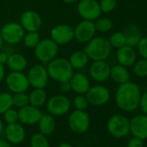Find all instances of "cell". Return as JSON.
<instances>
[{"label":"cell","instance_id":"9","mask_svg":"<svg viewBox=\"0 0 147 147\" xmlns=\"http://www.w3.org/2000/svg\"><path fill=\"white\" fill-rule=\"evenodd\" d=\"M4 42L8 44H18L23 41L25 30L19 23L10 22L5 24L0 30Z\"/></svg>","mask_w":147,"mask_h":147},{"label":"cell","instance_id":"49","mask_svg":"<svg viewBox=\"0 0 147 147\" xmlns=\"http://www.w3.org/2000/svg\"><path fill=\"white\" fill-rule=\"evenodd\" d=\"M76 147H88V146H87V145H78Z\"/></svg>","mask_w":147,"mask_h":147},{"label":"cell","instance_id":"13","mask_svg":"<svg viewBox=\"0 0 147 147\" xmlns=\"http://www.w3.org/2000/svg\"><path fill=\"white\" fill-rule=\"evenodd\" d=\"M51 39L57 45H66L75 39L74 28L68 24H59L50 31Z\"/></svg>","mask_w":147,"mask_h":147},{"label":"cell","instance_id":"23","mask_svg":"<svg viewBox=\"0 0 147 147\" xmlns=\"http://www.w3.org/2000/svg\"><path fill=\"white\" fill-rule=\"evenodd\" d=\"M110 78L113 82L119 85L130 81V72L126 67L117 64L111 67Z\"/></svg>","mask_w":147,"mask_h":147},{"label":"cell","instance_id":"4","mask_svg":"<svg viewBox=\"0 0 147 147\" xmlns=\"http://www.w3.org/2000/svg\"><path fill=\"white\" fill-rule=\"evenodd\" d=\"M34 54L38 61L42 64H48L57 56L58 45L51 38L40 40L34 48Z\"/></svg>","mask_w":147,"mask_h":147},{"label":"cell","instance_id":"28","mask_svg":"<svg viewBox=\"0 0 147 147\" xmlns=\"http://www.w3.org/2000/svg\"><path fill=\"white\" fill-rule=\"evenodd\" d=\"M132 72L137 77L143 78L147 76V59L141 58L137 60L132 65Z\"/></svg>","mask_w":147,"mask_h":147},{"label":"cell","instance_id":"47","mask_svg":"<svg viewBox=\"0 0 147 147\" xmlns=\"http://www.w3.org/2000/svg\"><path fill=\"white\" fill-rule=\"evenodd\" d=\"M62 1L65 3V4H67V5H72L74 3H76L77 0H62Z\"/></svg>","mask_w":147,"mask_h":147},{"label":"cell","instance_id":"21","mask_svg":"<svg viewBox=\"0 0 147 147\" xmlns=\"http://www.w3.org/2000/svg\"><path fill=\"white\" fill-rule=\"evenodd\" d=\"M116 59L119 64L126 67H132L134 62L137 61V53L134 48L128 45H125L117 49Z\"/></svg>","mask_w":147,"mask_h":147},{"label":"cell","instance_id":"1","mask_svg":"<svg viewBox=\"0 0 147 147\" xmlns=\"http://www.w3.org/2000/svg\"><path fill=\"white\" fill-rule=\"evenodd\" d=\"M140 97L139 87L136 83L128 81L119 85L115 93V102L122 111L133 112L139 107Z\"/></svg>","mask_w":147,"mask_h":147},{"label":"cell","instance_id":"5","mask_svg":"<svg viewBox=\"0 0 147 147\" xmlns=\"http://www.w3.org/2000/svg\"><path fill=\"white\" fill-rule=\"evenodd\" d=\"M107 129L113 137L116 138H124L130 132V120L122 114H114L109 118Z\"/></svg>","mask_w":147,"mask_h":147},{"label":"cell","instance_id":"45","mask_svg":"<svg viewBox=\"0 0 147 147\" xmlns=\"http://www.w3.org/2000/svg\"><path fill=\"white\" fill-rule=\"evenodd\" d=\"M4 122H3V119L0 118V136H1V134L4 132Z\"/></svg>","mask_w":147,"mask_h":147},{"label":"cell","instance_id":"20","mask_svg":"<svg viewBox=\"0 0 147 147\" xmlns=\"http://www.w3.org/2000/svg\"><path fill=\"white\" fill-rule=\"evenodd\" d=\"M71 90L77 94H86L91 87L89 78L82 73L73 74L69 80Z\"/></svg>","mask_w":147,"mask_h":147},{"label":"cell","instance_id":"37","mask_svg":"<svg viewBox=\"0 0 147 147\" xmlns=\"http://www.w3.org/2000/svg\"><path fill=\"white\" fill-rule=\"evenodd\" d=\"M4 120L5 122L8 124H13L16 122H18V110L11 107L8 109L4 114Z\"/></svg>","mask_w":147,"mask_h":147},{"label":"cell","instance_id":"36","mask_svg":"<svg viewBox=\"0 0 147 147\" xmlns=\"http://www.w3.org/2000/svg\"><path fill=\"white\" fill-rule=\"evenodd\" d=\"M99 5L101 12L110 13L116 8L117 1L116 0H100Z\"/></svg>","mask_w":147,"mask_h":147},{"label":"cell","instance_id":"27","mask_svg":"<svg viewBox=\"0 0 147 147\" xmlns=\"http://www.w3.org/2000/svg\"><path fill=\"white\" fill-rule=\"evenodd\" d=\"M125 41H126L125 45L135 48L142 37V33L138 26L130 25L127 28L126 31L125 32Z\"/></svg>","mask_w":147,"mask_h":147},{"label":"cell","instance_id":"17","mask_svg":"<svg viewBox=\"0 0 147 147\" xmlns=\"http://www.w3.org/2000/svg\"><path fill=\"white\" fill-rule=\"evenodd\" d=\"M4 132L6 140L11 144H21L24 140L26 136V131L24 125L18 122L8 124L7 126L4 129Z\"/></svg>","mask_w":147,"mask_h":147},{"label":"cell","instance_id":"8","mask_svg":"<svg viewBox=\"0 0 147 147\" xmlns=\"http://www.w3.org/2000/svg\"><path fill=\"white\" fill-rule=\"evenodd\" d=\"M27 78L30 86L32 88H44L49 80V76L46 66L42 63L33 65L28 71Z\"/></svg>","mask_w":147,"mask_h":147},{"label":"cell","instance_id":"48","mask_svg":"<svg viewBox=\"0 0 147 147\" xmlns=\"http://www.w3.org/2000/svg\"><path fill=\"white\" fill-rule=\"evenodd\" d=\"M3 44H4V41H3L2 36H1V32H0V50H1V49L3 47Z\"/></svg>","mask_w":147,"mask_h":147},{"label":"cell","instance_id":"10","mask_svg":"<svg viewBox=\"0 0 147 147\" xmlns=\"http://www.w3.org/2000/svg\"><path fill=\"white\" fill-rule=\"evenodd\" d=\"M5 79L8 89L13 94L26 92L30 88L27 75L24 72L11 71Z\"/></svg>","mask_w":147,"mask_h":147},{"label":"cell","instance_id":"44","mask_svg":"<svg viewBox=\"0 0 147 147\" xmlns=\"http://www.w3.org/2000/svg\"><path fill=\"white\" fill-rule=\"evenodd\" d=\"M0 147H12V144L6 139H0Z\"/></svg>","mask_w":147,"mask_h":147},{"label":"cell","instance_id":"32","mask_svg":"<svg viewBox=\"0 0 147 147\" xmlns=\"http://www.w3.org/2000/svg\"><path fill=\"white\" fill-rule=\"evenodd\" d=\"M13 107L12 94L8 92L0 93V115Z\"/></svg>","mask_w":147,"mask_h":147},{"label":"cell","instance_id":"33","mask_svg":"<svg viewBox=\"0 0 147 147\" xmlns=\"http://www.w3.org/2000/svg\"><path fill=\"white\" fill-rule=\"evenodd\" d=\"M30 144V147H50L47 136L41 132L35 133L31 137Z\"/></svg>","mask_w":147,"mask_h":147},{"label":"cell","instance_id":"24","mask_svg":"<svg viewBox=\"0 0 147 147\" xmlns=\"http://www.w3.org/2000/svg\"><path fill=\"white\" fill-rule=\"evenodd\" d=\"M6 65L11 69V71L24 72V70H25L28 66V61L24 55L15 53L9 55Z\"/></svg>","mask_w":147,"mask_h":147},{"label":"cell","instance_id":"30","mask_svg":"<svg viewBox=\"0 0 147 147\" xmlns=\"http://www.w3.org/2000/svg\"><path fill=\"white\" fill-rule=\"evenodd\" d=\"M95 30L100 33H107L110 31L113 26V22L108 18H99L95 21H94Z\"/></svg>","mask_w":147,"mask_h":147},{"label":"cell","instance_id":"39","mask_svg":"<svg viewBox=\"0 0 147 147\" xmlns=\"http://www.w3.org/2000/svg\"><path fill=\"white\" fill-rule=\"evenodd\" d=\"M126 147H144V140L139 138L133 137L128 141Z\"/></svg>","mask_w":147,"mask_h":147},{"label":"cell","instance_id":"3","mask_svg":"<svg viewBox=\"0 0 147 147\" xmlns=\"http://www.w3.org/2000/svg\"><path fill=\"white\" fill-rule=\"evenodd\" d=\"M86 44L84 51L93 61H106L111 55L112 47L108 40L103 36H94Z\"/></svg>","mask_w":147,"mask_h":147},{"label":"cell","instance_id":"22","mask_svg":"<svg viewBox=\"0 0 147 147\" xmlns=\"http://www.w3.org/2000/svg\"><path fill=\"white\" fill-rule=\"evenodd\" d=\"M37 125H38L39 132L46 136L52 134L55 131V127H56L55 119L54 116L49 113H44V114L42 113Z\"/></svg>","mask_w":147,"mask_h":147},{"label":"cell","instance_id":"7","mask_svg":"<svg viewBox=\"0 0 147 147\" xmlns=\"http://www.w3.org/2000/svg\"><path fill=\"white\" fill-rule=\"evenodd\" d=\"M72 101L63 94H56L47 100L46 108L49 114L54 117L66 115L71 108Z\"/></svg>","mask_w":147,"mask_h":147},{"label":"cell","instance_id":"29","mask_svg":"<svg viewBox=\"0 0 147 147\" xmlns=\"http://www.w3.org/2000/svg\"><path fill=\"white\" fill-rule=\"evenodd\" d=\"M40 34L38 31H28L24 34L23 38V42L25 47L30 49H34L37 43L40 42Z\"/></svg>","mask_w":147,"mask_h":147},{"label":"cell","instance_id":"6","mask_svg":"<svg viewBox=\"0 0 147 147\" xmlns=\"http://www.w3.org/2000/svg\"><path fill=\"white\" fill-rule=\"evenodd\" d=\"M67 124L70 130L76 134H83L87 132L90 126V117L86 111L75 110L67 119Z\"/></svg>","mask_w":147,"mask_h":147},{"label":"cell","instance_id":"40","mask_svg":"<svg viewBox=\"0 0 147 147\" xmlns=\"http://www.w3.org/2000/svg\"><path fill=\"white\" fill-rule=\"evenodd\" d=\"M139 107L143 113L147 115V91L144 92L143 94H141L140 101H139Z\"/></svg>","mask_w":147,"mask_h":147},{"label":"cell","instance_id":"31","mask_svg":"<svg viewBox=\"0 0 147 147\" xmlns=\"http://www.w3.org/2000/svg\"><path fill=\"white\" fill-rule=\"evenodd\" d=\"M108 42H109L112 48H114L117 49L125 46V42H126L125 33L120 32V31H117V32L113 33L109 37Z\"/></svg>","mask_w":147,"mask_h":147},{"label":"cell","instance_id":"2","mask_svg":"<svg viewBox=\"0 0 147 147\" xmlns=\"http://www.w3.org/2000/svg\"><path fill=\"white\" fill-rule=\"evenodd\" d=\"M46 67L49 78L59 83L69 81L74 74L68 60L61 57H55L47 64Z\"/></svg>","mask_w":147,"mask_h":147},{"label":"cell","instance_id":"43","mask_svg":"<svg viewBox=\"0 0 147 147\" xmlns=\"http://www.w3.org/2000/svg\"><path fill=\"white\" fill-rule=\"evenodd\" d=\"M5 78V65L0 63V83H1Z\"/></svg>","mask_w":147,"mask_h":147},{"label":"cell","instance_id":"12","mask_svg":"<svg viewBox=\"0 0 147 147\" xmlns=\"http://www.w3.org/2000/svg\"><path fill=\"white\" fill-rule=\"evenodd\" d=\"M85 95L89 105L94 107H101L108 102L110 99V91L105 86L95 85L90 87Z\"/></svg>","mask_w":147,"mask_h":147},{"label":"cell","instance_id":"46","mask_svg":"<svg viewBox=\"0 0 147 147\" xmlns=\"http://www.w3.org/2000/svg\"><path fill=\"white\" fill-rule=\"evenodd\" d=\"M57 147H73V146L70 144H68V143H61Z\"/></svg>","mask_w":147,"mask_h":147},{"label":"cell","instance_id":"16","mask_svg":"<svg viewBox=\"0 0 147 147\" xmlns=\"http://www.w3.org/2000/svg\"><path fill=\"white\" fill-rule=\"evenodd\" d=\"M42 115L40 108L31 105H27L18 110V121L22 125H33L38 123L41 116Z\"/></svg>","mask_w":147,"mask_h":147},{"label":"cell","instance_id":"42","mask_svg":"<svg viewBox=\"0 0 147 147\" xmlns=\"http://www.w3.org/2000/svg\"><path fill=\"white\" fill-rule=\"evenodd\" d=\"M8 57H9V55L6 52L0 51V63L5 65L8 61Z\"/></svg>","mask_w":147,"mask_h":147},{"label":"cell","instance_id":"15","mask_svg":"<svg viewBox=\"0 0 147 147\" xmlns=\"http://www.w3.org/2000/svg\"><path fill=\"white\" fill-rule=\"evenodd\" d=\"M111 67L107 61H94L89 67V75L96 82H105L110 78Z\"/></svg>","mask_w":147,"mask_h":147},{"label":"cell","instance_id":"19","mask_svg":"<svg viewBox=\"0 0 147 147\" xmlns=\"http://www.w3.org/2000/svg\"><path fill=\"white\" fill-rule=\"evenodd\" d=\"M130 132L143 140L147 138V115L138 114L130 119Z\"/></svg>","mask_w":147,"mask_h":147},{"label":"cell","instance_id":"18","mask_svg":"<svg viewBox=\"0 0 147 147\" xmlns=\"http://www.w3.org/2000/svg\"><path fill=\"white\" fill-rule=\"evenodd\" d=\"M19 24L25 31H38L42 26L40 15L34 11H26L22 13Z\"/></svg>","mask_w":147,"mask_h":147},{"label":"cell","instance_id":"38","mask_svg":"<svg viewBox=\"0 0 147 147\" xmlns=\"http://www.w3.org/2000/svg\"><path fill=\"white\" fill-rule=\"evenodd\" d=\"M136 47L139 55L142 58L147 59V36H142Z\"/></svg>","mask_w":147,"mask_h":147},{"label":"cell","instance_id":"35","mask_svg":"<svg viewBox=\"0 0 147 147\" xmlns=\"http://www.w3.org/2000/svg\"><path fill=\"white\" fill-rule=\"evenodd\" d=\"M72 105L76 110L86 111L89 106V103L85 94H77L74 97L72 100Z\"/></svg>","mask_w":147,"mask_h":147},{"label":"cell","instance_id":"26","mask_svg":"<svg viewBox=\"0 0 147 147\" xmlns=\"http://www.w3.org/2000/svg\"><path fill=\"white\" fill-rule=\"evenodd\" d=\"M30 105L36 107H42L47 102V94L44 88H34L29 94Z\"/></svg>","mask_w":147,"mask_h":147},{"label":"cell","instance_id":"41","mask_svg":"<svg viewBox=\"0 0 147 147\" xmlns=\"http://www.w3.org/2000/svg\"><path fill=\"white\" fill-rule=\"evenodd\" d=\"M59 88H60V91L62 94H67V93H69L71 91V86H70L69 81L60 82Z\"/></svg>","mask_w":147,"mask_h":147},{"label":"cell","instance_id":"25","mask_svg":"<svg viewBox=\"0 0 147 147\" xmlns=\"http://www.w3.org/2000/svg\"><path fill=\"white\" fill-rule=\"evenodd\" d=\"M89 58L84 50H76L70 55L68 61L73 69H82L88 63Z\"/></svg>","mask_w":147,"mask_h":147},{"label":"cell","instance_id":"11","mask_svg":"<svg viewBox=\"0 0 147 147\" xmlns=\"http://www.w3.org/2000/svg\"><path fill=\"white\" fill-rule=\"evenodd\" d=\"M77 12L83 20L95 21L101 15L99 2L96 0H81L77 5Z\"/></svg>","mask_w":147,"mask_h":147},{"label":"cell","instance_id":"34","mask_svg":"<svg viewBox=\"0 0 147 147\" xmlns=\"http://www.w3.org/2000/svg\"><path fill=\"white\" fill-rule=\"evenodd\" d=\"M12 101H13V107L18 109L22 108L30 104L29 95L26 94V92L16 93L14 94V95H12Z\"/></svg>","mask_w":147,"mask_h":147},{"label":"cell","instance_id":"14","mask_svg":"<svg viewBox=\"0 0 147 147\" xmlns=\"http://www.w3.org/2000/svg\"><path fill=\"white\" fill-rule=\"evenodd\" d=\"M95 33L96 30L93 21L82 20L76 26V28H74L75 39L80 43L88 42L93 37H94Z\"/></svg>","mask_w":147,"mask_h":147}]
</instances>
